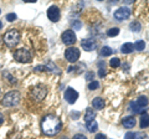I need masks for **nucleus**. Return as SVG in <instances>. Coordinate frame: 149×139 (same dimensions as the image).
I'll list each match as a JSON object with an SVG mask.
<instances>
[{"label":"nucleus","mask_w":149,"mask_h":139,"mask_svg":"<svg viewBox=\"0 0 149 139\" xmlns=\"http://www.w3.org/2000/svg\"><path fill=\"white\" fill-rule=\"evenodd\" d=\"M6 20H8V21H10V22L15 21V20H16V14H15V13L8 14V15H6Z\"/></svg>","instance_id":"bb28decb"},{"label":"nucleus","mask_w":149,"mask_h":139,"mask_svg":"<svg viewBox=\"0 0 149 139\" xmlns=\"http://www.w3.org/2000/svg\"><path fill=\"white\" fill-rule=\"evenodd\" d=\"M129 108L132 109V112H134V113H141V112H142V109L138 107L136 102H130V104H129Z\"/></svg>","instance_id":"5701e85b"},{"label":"nucleus","mask_w":149,"mask_h":139,"mask_svg":"<svg viewBox=\"0 0 149 139\" xmlns=\"http://www.w3.org/2000/svg\"><path fill=\"white\" fill-rule=\"evenodd\" d=\"M129 29L132 30L133 32H139V31H141V29H142V25L139 24L138 21H133V22H130Z\"/></svg>","instance_id":"6ab92c4d"},{"label":"nucleus","mask_w":149,"mask_h":139,"mask_svg":"<svg viewBox=\"0 0 149 139\" xmlns=\"http://www.w3.org/2000/svg\"><path fill=\"white\" fill-rule=\"evenodd\" d=\"M3 106H5V107H15L20 103V93H19L17 91H11L6 93L4 96L3 98Z\"/></svg>","instance_id":"f03ea898"},{"label":"nucleus","mask_w":149,"mask_h":139,"mask_svg":"<svg viewBox=\"0 0 149 139\" xmlns=\"http://www.w3.org/2000/svg\"><path fill=\"white\" fill-rule=\"evenodd\" d=\"M148 127V114H143L141 119V128H147Z\"/></svg>","instance_id":"b1692460"},{"label":"nucleus","mask_w":149,"mask_h":139,"mask_svg":"<svg viewBox=\"0 0 149 139\" xmlns=\"http://www.w3.org/2000/svg\"><path fill=\"white\" fill-rule=\"evenodd\" d=\"M136 103H137V106L139 108L143 109V108H146L148 106V98L146 96H141V97H138V99L136 101Z\"/></svg>","instance_id":"2eb2a0df"},{"label":"nucleus","mask_w":149,"mask_h":139,"mask_svg":"<svg viewBox=\"0 0 149 139\" xmlns=\"http://www.w3.org/2000/svg\"><path fill=\"white\" fill-rule=\"evenodd\" d=\"M65 57L68 62L74 63L80 58V50L76 49V47H68L66 51H65Z\"/></svg>","instance_id":"423d86ee"},{"label":"nucleus","mask_w":149,"mask_h":139,"mask_svg":"<svg viewBox=\"0 0 149 139\" xmlns=\"http://www.w3.org/2000/svg\"><path fill=\"white\" fill-rule=\"evenodd\" d=\"M104 104H106V102L103 98H101V97H96V98L92 101V106H93V108H96V109L104 108Z\"/></svg>","instance_id":"ddd939ff"},{"label":"nucleus","mask_w":149,"mask_h":139,"mask_svg":"<svg viewBox=\"0 0 149 139\" xmlns=\"http://www.w3.org/2000/svg\"><path fill=\"white\" fill-rule=\"evenodd\" d=\"M60 16H61V14H60V9L56 6V5H52L47 9V17L51 20V21H58L60 20Z\"/></svg>","instance_id":"9d476101"},{"label":"nucleus","mask_w":149,"mask_h":139,"mask_svg":"<svg viewBox=\"0 0 149 139\" xmlns=\"http://www.w3.org/2000/svg\"><path fill=\"white\" fill-rule=\"evenodd\" d=\"M95 139H107V138H106L104 134H97Z\"/></svg>","instance_id":"72a5a7b5"},{"label":"nucleus","mask_w":149,"mask_h":139,"mask_svg":"<svg viewBox=\"0 0 149 139\" xmlns=\"http://www.w3.org/2000/svg\"><path fill=\"white\" fill-rule=\"evenodd\" d=\"M82 47L85 49V51H93L97 47V44L95 40L92 39H86L82 41Z\"/></svg>","instance_id":"9b49d317"},{"label":"nucleus","mask_w":149,"mask_h":139,"mask_svg":"<svg viewBox=\"0 0 149 139\" xmlns=\"http://www.w3.org/2000/svg\"><path fill=\"white\" fill-rule=\"evenodd\" d=\"M86 127L88 129V132L93 133V132H96L97 129H98V124H97L96 120H91V122H87L86 123Z\"/></svg>","instance_id":"a211bd4d"},{"label":"nucleus","mask_w":149,"mask_h":139,"mask_svg":"<svg viewBox=\"0 0 149 139\" xmlns=\"http://www.w3.org/2000/svg\"><path fill=\"white\" fill-rule=\"evenodd\" d=\"M19 41H20V32L17 30H10L4 35V42H5V45H8L9 47L16 46L19 44Z\"/></svg>","instance_id":"7ed1b4c3"},{"label":"nucleus","mask_w":149,"mask_h":139,"mask_svg":"<svg viewBox=\"0 0 149 139\" xmlns=\"http://www.w3.org/2000/svg\"><path fill=\"white\" fill-rule=\"evenodd\" d=\"M78 98V92L72 88V87H67L65 91V99H66L70 104H73Z\"/></svg>","instance_id":"0eeeda50"},{"label":"nucleus","mask_w":149,"mask_h":139,"mask_svg":"<svg viewBox=\"0 0 149 139\" xmlns=\"http://www.w3.org/2000/svg\"><path fill=\"white\" fill-rule=\"evenodd\" d=\"M118 34H119L118 27H112V29H109L108 31H107V35H108L109 38H114V36H117Z\"/></svg>","instance_id":"412c9836"},{"label":"nucleus","mask_w":149,"mask_h":139,"mask_svg":"<svg viewBox=\"0 0 149 139\" xmlns=\"http://www.w3.org/2000/svg\"><path fill=\"white\" fill-rule=\"evenodd\" d=\"M0 14H1V10H0Z\"/></svg>","instance_id":"4c0bfd02"},{"label":"nucleus","mask_w":149,"mask_h":139,"mask_svg":"<svg viewBox=\"0 0 149 139\" xmlns=\"http://www.w3.org/2000/svg\"><path fill=\"white\" fill-rule=\"evenodd\" d=\"M136 118L134 117H132V115H128V117H125V118H123V122H122V124H123V127L124 128H128V129H130V128H133L134 126H136Z\"/></svg>","instance_id":"f8f14e48"},{"label":"nucleus","mask_w":149,"mask_h":139,"mask_svg":"<svg viewBox=\"0 0 149 139\" xmlns=\"http://www.w3.org/2000/svg\"><path fill=\"white\" fill-rule=\"evenodd\" d=\"M96 118V113L95 111H93L92 108H87L86 109V113H85V122H91V120H95Z\"/></svg>","instance_id":"4468645a"},{"label":"nucleus","mask_w":149,"mask_h":139,"mask_svg":"<svg viewBox=\"0 0 149 139\" xmlns=\"http://www.w3.org/2000/svg\"><path fill=\"white\" fill-rule=\"evenodd\" d=\"M130 16V10L128 8H119L117 9V10L114 11V19L116 20H118V21H122V20H125V19H128V17Z\"/></svg>","instance_id":"6e6552de"},{"label":"nucleus","mask_w":149,"mask_h":139,"mask_svg":"<svg viewBox=\"0 0 149 139\" xmlns=\"http://www.w3.org/2000/svg\"><path fill=\"white\" fill-rule=\"evenodd\" d=\"M112 52H113V51H112V49L108 47V46H104V47H102V50H101L102 56H111Z\"/></svg>","instance_id":"4be33fe9"},{"label":"nucleus","mask_w":149,"mask_h":139,"mask_svg":"<svg viewBox=\"0 0 149 139\" xmlns=\"http://www.w3.org/2000/svg\"><path fill=\"white\" fill-rule=\"evenodd\" d=\"M35 71H45V66H37V67H35Z\"/></svg>","instance_id":"f704fd0d"},{"label":"nucleus","mask_w":149,"mask_h":139,"mask_svg":"<svg viewBox=\"0 0 149 139\" xmlns=\"http://www.w3.org/2000/svg\"><path fill=\"white\" fill-rule=\"evenodd\" d=\"M14 58H15L16 61L21 62V63H29L32 60V56H31V54H30L29 50L19 49V50H16L15 52H14Z\"/></svg>","instance_id":"20e7f679"},{"label":"nucleus","mask_w":149,"mask_h":139,"mask_svg":"<svg viewBox=\"0 0 149 139\" xmlns=\"http://www.w3.org/2000/svg\"><path fill=\"white\" fill-rule=\"evenodd\" d=\"M1 27H3V22L0 21V29H1Z\"/></svg>","instance_id":"e433bc0d"},{"label":"nucleus","mask_w":149,"mask_h":139,"mask_svg":"<svg viewBox=\"0 0 149 139\" xmlns=\"http://www.w3.org/2000/svg\"><path fill=\"white\" fill-rule=\"evenodd\" d=\"M133 46H134V49H136L137 51H143V50H144V47H146V44H144V41L138 40L137 42L134 44Z\"/></svg>","instance_id":"aec40b11"},{"label":"nucleus","mask_w":149,"mask_h":139,"mask_svg":"<svg viewBox=\"0 0 149 139\" xmlns=\"http://www.w3.org/2000/svg\"><path fill=\"white\" fill-rule=\"evenodd\" d=\"M4 76H6V77L9 78V80H10V83H15V82H16V80H15V78H14V77H11V76H10V73L5 72V73H4Z\"/></svg>","instance_id":"c756f323"},{"label":"nucleus","mask_w":149,"mask_h":139,"mask_svg":"<svg viewBox=\"0 0 149 139\" xmlns=\"http://www.w3.org/2000/svg\"><path fill=\"white\" fill-rule=\"evenodd\" d=\"M124 139H134V133L128 132V133L124 136Z\"/></svg>","instance_id":"7c9ffc66"},{"label":"nucleus","mask_w":149,"mask_h":139,"mask_svg":"<svg viewBox=\"0 0 149 139\" xmlns=\"http://www.w3.org/2000/svg\"><path fill=\"white\" fill-rule=\"evenodd\" d=\"M98 87H100L98 81H95V80H93L92 82L88 83V88H90V90H96V88H98Z\"/></svg>","instance_id":"a878e982"},{"label":"nucleus","mask_w":149,"mask_h":139,"mask_svg":"<svg viewBox=\"0 0 149 139\" xmlns=\"http://www.w3.org/2000/svg\"><path fill=\"white\" fill-rule=\"evenodd\" d=\"M62 42L67 46H71L76 42V35H74V32L72 30H66L62 34Z\"/></svg>","instance_id":"1a4fd4ad"},{"label":"nucleus","mask_w":149,"mask_h":139,"mask_svg":"<svg viewBox=\"0 0 149 139\" xmlns=\"http://www.w3.org/2000/svg\"><path fill=\"white\" fill-rule=\"evenodd\" d=\"M62 128L61 120L57 115L55 114H47L45 115L41 120V129H42L44 134L46 136H56Z\"/></svg>","instance_id":"f257e3e1"},{"label":"nucleus","mask_w":149,"mask_h":139,"mask_svg":"<svg viewBox=\"0 0 149 139\" xmlns=\"http://www.w3.org/2000/svg\"><path fill=\"white\" fill-rule=\"evenodd\" d=\"M45 70H47V71H51V72H56V73H60V68L56 66V65H54L51 61H47L45 65Z\"/></svg>","instance_id":"f3484780"},{"label":"nucleus","mask_w":149,"mask_h":139,"mask_svg":"<svg viewBox=\"0 0 149 139\" xmlns=\"http://www.w3.org/2000/svg\"><path fill=\"white\" fill-rule=\"evenodd\" d=\"M100 77H103L106 75V68H100V72H98Z\"/></svg>","instance_id":"473e14b6"},{"label":"nucleus","mask_w":149,"mask_h":139,"mask_svg":"<svg viewBox=\"0 0 149 139\" xmlns=\"http://www.w3.org/2000/svg\"><path fill=\"white\" fill-rule=\"evenodd\" d=\"M134 139H148V136L144 133H137L134 134Z\"/></svg>","instance_id":"cd10ccee"},{"label":"nucleus","mask_w":149,"mask_h":139,"mask_svg":"<svg viewBox=\"0 0 149 139\" xmlns=\"http://www.w3.org/2000/svg\"><path fill=\"white\" fill-rule=\"evenodd\" d=\"M109 65H111L112 67H119V66H120V60L117 58V57L112 58V60H111V62H109Z\"/></svg>","instance_id":"393cba45"},{"label":"nucleus","mask_w":149,"mask_h":139,"mask_svg":"<svg viewBox=\"0 0 149 139\" xmlns=\"http://www.w3.org/2000/svg\"><path fill=\"white\" fill-rule=\"evenodd\" d=\"M4 122V117H3V114H0V124H1Z\"/></svg>","instance_id":"c9c22d12"},{"label":"nucleus","mask_w":149,"mask_h":139,"mask_svg":"<svg viewBox=\"0 0 149 139\" xmlns=\"http://www.w3.org/2000/svg\"><path fill=\"white\" fill-rule=\"evenodd\" d=\"M31 95L36 101H42L45 98V96L47 95V87L42 85H37L32 88Z\"/></svg>","instance_id":"39448f33"},{"label":"nucleus","mask_w":149,"mask_h":139,"mask_svg":"<svg viewBox=\"0 0 149 139\" xmlns=\"http://www.w3.org/2000/svg\"><path fill=\"white\" fill-rule=\"evenodd\" d=\"M93 77H95V73H93V72H88V73H86V80H87V81H93V80H92Z\"/></svg>","instance_id":"c85d7f7f"},{"label":"nucleus","mask_w":149,"mask_h":139,"mask_svg":"<svg viewBox=\"0 0 149 139\" xmlns=\"http://www.w3.org/2000/svg\"><path fill=\"white\" fill-rule=\"evenodd\" d=\"M73 139H87V137L83 136V134H76V136L73 137Z\"/></svg>","instance_id":"2f4dec72"},{"label":"nucleus","mask_w":149,"mask_h":139,"mask_svg":"<svg viewBox=\"0 0 149 139\" xmlns=\"http://www.w3.org/2000/svg\"><path fill=\"white\" fill-rule=\"evenodd\" d=\"M120 51H122L123 54H130L132 51H134V46H133V44H130V42H125V44L122 45Z\"/></svg>","instance_id":"dca6fc26"}]
</instances>
